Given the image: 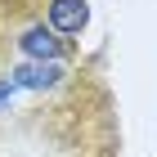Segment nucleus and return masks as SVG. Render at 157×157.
I'll return each mask as SVG.
<instances>
[{
  "mask_svg": "<svg viewBox=\"0 0 157 157\" xmlns=\"http://www.w3.org/2000/svg\"><path fill=\"white\" fill-rule=\"evenodd\" d=\"M27 18H32V0H0V67L9 63V49L23 40Z\"/></svg>",
  "mask_w": 157,
  "mask_h": 157,
  "instance_id": "f257e3e1",
  "label": "nucleus"
},
{
  "mask_svg": "<svg viewBox=\"0 0 157 157\" xmlns=\"http://www.w3.org/2000/svg\"><path fill=\"white\" fill-rule=\"evenodd\" d=\"M49 18L63 32H76V27H85V0H54L49 5Z\"/></svg>",
  "mask_w": 157,
  "mask_h": 157,
  "instance_id": "f03ea898",
  "label": "nucleus"
}]
</instances>
